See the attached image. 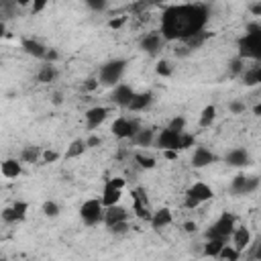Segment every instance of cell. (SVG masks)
I'll list each match as a JSON object with an SVG mask.
<instances>
[{
    "instance_id": "6da1fadb",
    "label": "cell",
    "mask_w": 261,
    "mask_h": 261,
    "mask_svg": "<svg viewBox=\"0 0 261 261\" xmlns=\"http://www.w3.org/2000/svg\"><path fill=\"white\" fill-rule=\"evenodd\" d=\"M208 22V6L202 2L175 4L163 10L161 37L165 41H184L190 35L204 31Z\"/></svg>"
},
{
    "instance_id": "7a4b0ae2",
    "label": "cell",
    "mask_w": 261,
    "mask_h": 261,
    "mask_svg": "<svg viewBox=\"0 0 261 261\" xmlns=\"http://www.w3.org/2000/svg\"><path fill=\"white\" fill-rule=\"evenodd\" d=\"M239 57L241 59H261V31L259 33H245L239 39Z\"/></svg>"
},
{
    "instance_id": "3957f363",
    "label": "cell",
    "mask_w": 261,
    "mask_h": 261,
    "mask_svg": "<svg viewBox=\"0 0 261 261\" xmlns=\"http://www.w3.org/2000/svg\"><path fill=\"white\" fill-rule=\"evenodd\" d=\"M124 67H126L124 59H114V61L104 63L98 73V84L100 86H116L124 73Z\"/></svg>"
},
{
    "instance_id": "277c9868",
    "label": "cell",
    "mask_w": 261,
    "mask_h": 261,
    "mask_svg": "<svg viewBox=\"0 0 261 261\" xmlns=\"http://www.w3.org/2000/svg\"><path fill=\"white\" fill-rule=\"evenodd\" d=\"M232 230H234V216L228 212H222L220 218L206 230V239H220V241L228 243Z\"/></svg>"
},
{
    "instance_id": "5b68a950",
    "label": "cell",
    "mask_w": 261,
    "mask_h": 261,
    "mask_svg": "<svg viewBox=\"0 0 261 261\" xmlns=\"http://www.w3.org/2000/svg\"><path fill=\"white\" fill-rule=\"evenodd\" d=\"M102 214H104V206L98 198H90L80 206V216H82L84 224H88V226L98 224L102 220Z\"/></svg>"
},
{
    "instance_id": "8992f818",
    "label": "cell",
    "mask_w": 261,
    "mask_h": 261,
    "mask_svg": "<svg viewBox=\"0 0 261 261\" xmlns=\"http://www.w3.org/2000/svg\"><path fill=\"white\" fill-rule=\"evenodd\" d=\"M139 128H141V126H139V120L126 118V116H118V118L112 122V126H110L112 135H114L116 139H133Z\"/></svg>"
},
{
    "instance_id": "52a82bcc",
    "label": "cell",
    "mask_w": 261,
    "mask_h": 261,
    "mask_svg": "<svg viewBox=\"0 0 261 261\" xmlns=\"http://www.w3.org/2000/svg\"><path fill=\"white\" fill-rule=\"evenodd\" d=\"M130 196H133V210H135V214L141 218V220H151V210H149V200H147V196H145V192L143 190H133L130 192Z\"/></svg>"
},
{
    "instance_id": "ba28073f",
    "label": "cell",
    "mask_w": 261,
    "mask_h": 261,
    "mask_svg": "<svg viewBox=\"0 0 261 261\" xmlns=\"http://www.w3.org/2000/svg\"><path fill=\"white\" fill-rule=\"evenodd\" d=\"M106 116H108V108H106V106H92V108H88L86 114H84L86 126H88L90 130H94V128H98V126L106 120Z\"/></svg>"
},
{
    "instance_id": "9c48e42d",
    "label": "cell",
    "mask_w": 261,
    "mask_h": 261,
    "mask_svg": "<svg viewBox=\"0 0 261 261\" xmlns=\"http://www.w3.org/2000/svg\"><path fill=\"white\" fill-rule=\"evenodd\" d=\"M259 188V179L257 177H245V175H237L234 179H232V184H230V190L234 192V194H251V192H255Z\"/></svg>"
},
{
    "instance_id": "30bf717a",
    "label": "cell",
    "mask_w": 261,
    "mask_h": 261,
    "mask_svg": "<svg viewBox=\"0 0 261 261\" xmlns=\"http://www.w3.org/2000/svg\"><path fill=\"white\" fill-rule=\"evenodd\" d=\"M155 143H157V147L163 151V149H175V151H179L177 147H179V133H175V130H171V128H163L159 135H157V139H155Z\"/></svg>"
},
{
    "instance_id": "8fae6325",
    "label": "cell",
    "mask_w": 261,
    "mask_h": 261,
    "mask_svg": "<svg viewBox=\"0 0 261 261\" xmlns=\"http://www.w3.org/2000/svg\"><path fill=\"white\" fill-rule=\"evenodd\" d=\"M27 210H29L27 202H14L12 206L2 210V220L4 222H18V220H22L27 216Z\"/></svg>"
},
{
    "instance_id": "7c38bea8",
    "label": "cell",
    "mask_w": 261,
    "mask_h": 261,
    "mask_svg": "<svg viewBox=\"0 0 261 261\" xmlns=\"http://www.w3.org/2000/svg\"><path fill=\"white\" fill-rule=\"evenodd\" d=\"M126 218H128V212H126L122 206H118V204L106 206V208H104V214H102V220H104L106 226H112V224L122 222V220H126Z\"/></svg>"
},
{
    "instance_id": "4fadbf2b",
    "label": "cell",
    "mask_w": 261,
    "mask_h": 261,
    "mask_svg": "<svg viewBox=\"0 0 261 261\" xmlns=\"http://www.w3.org/2000/svg\"><path fill=\"white\" fill-rule=\"evenodd\" d=\"M218 161V157L210 151V149H206V147H196V151H194V155H192V165L194 167H206V165H210V163H216Z\"/></svg>"
},
{
    "instance_id": "5bb4252c",
    "label": "cell",
    "mask_w": 261,
    "mask_h": 261,
    "mask_svg": "<svg viewBox=\"0 0 261 261\" xmlns=\"http://www.w3.org/2000/svg\"><path fill=\"white\" fill-rule=\"evenodd\" d=\"M163 41H165V39L161 37V33H147V35L141 39V49L147 51L149 55H155V53L161 49Z\"/></svg>"
},
{
    "instance_id": "9a60e30c",
    "label": "cell",
    "mask_w": 261,
    "mask_h": 261,
    "mask_svg": "<svg viewBox=\"0 0 261 261\" xmlns=\"http://www.w3.org/2000/svg\"><path fill=\"white\" fill-rule=\"evenodd\" d=\"M133 94H135V90H133L130 86L118 82V84L114 86V90H112V102L118 104V106H128Z\"/></svg>"
},
{
    "instance_id": "2e32d148",
    "label": "cell",
    "mask_w": 261,
    "mask_h": 261,
    "mask_svg": "<svg viewBox=\"0 0 261 261\" xmlns=\"http://www.w3.org/2000/svg\"><path fill=\"white\" fill-rule=\"evenodd\" d=\"M188 196L196 198V200L202 204V202L212 200V198H214V192H212V188H210V186H206L204 181H198V184H194V186L188 190Z\"/></svg>"
},
{
    "instance_id": "e0dca14e",
    "label": "cell",
    "mask_w": 261,
    "mask_h": 261,
    "mask_svg": "<svg viewBox=\"0 0 261 261\" xmlns=\"http://www.w3.org/2000/svg\"><path fill=\"white\" fill-rule=\"evenodd\" d=\"M151 102H153V94H151V92H141V94H137V92H135L126 108H128V110H133V112H141V110H145Z\"/></svg>"
},
{
    "instance_id": "ac0fdd59",
    "label": "cell",
    "mask_w": 261,
    "mask_h": 261,
    "mask_svg": "<svg viewBox=\"0 0 261 261\" xmlns=\"http://www.w3.org/2000/svg\"><path fill=\"white\" fill-rule=\"evenodd\" d=\"M120 198H122V190H120V188H114L110 181H106V186H104V192H102V198H100L102 206L106 208V206L118 204V202H120Z\"/></svg>"
},
{
    "instance_id": "d6986e66",
    "label": "cell",
    "mask_w": 261,
    "mask_h": 261,
    "mask_svg": "<svg viewBox=\"0 0 261 261\" xmlns=\"http://www.w3.org/2000/svg\"><path fill=\"white\" fill-rule=\"evenodd\" d=\"M230 239H232V247L239 249L241 253L251 245V232H249V228H245V226L234 228L232 234H230Z\"/></svg>"
},
{
    "instance_id": "ffe728a7",
    "label": "cell",
    "mask_w": 261,
    "mask_h": 261,
    "mask_svg": "<svg viewBox=\"0 0 261 261\" xmlns=\"http://www.w3.org/2000/svg\"><path fill=\"white\" fill-rule=\"evenodd\" d=\"M20 171H22V165H20V161L18 159H4L2 163H0V173L6 177V179H14V177H18L20 175Z\"/></svg>"
},
{
    "instance_id": "44dd1931",
    "label": "cell",
    "mask_w": 261,
    "mask_h": 261,
    "mask_svg": "<svg viewBox=\"0 0 261 261\" xmlns=\"http://www.w3.org/2000/svg\"><path fill=\"white\" fill-rule=\"evenodd\" d=\"M171 220H173V214H171V210L169 208H159V210H155L153 214H151V226L153 228H163V226H167V224H171Z\"/></svg>"
},
{
    "instance_id": "7402d4cb",
    "label": "cell",
    "mask_w": 261,
    "mask_h": 261,
    "mask_svg": "<svg viewBox=\"0 0 261 261\" xmlns=\"http://www.w3.org/2000/svg\"><path fill=\"white\" fill-rule=\"evenodd\" d=\"M224 161L232 167H245V165H249V153L245 149H232L226 153Z\"/></svg>"
},
{
    "instance_id": "603a6c76",
    "label": "cell",
    "mask_w": 261,
    "mask_h": 261,
    "mask_svg": "<svg viewBox=\"0 0 261 261\" xmlns=\"http://www.w3.org/2000/svg\"><path fill=\"white\" fill-rule=\"evenodd\" d=\"M20 45H22L24 53H29V55H33V57H37V59H43L45 53H47V47H45L43 43L35 41V39H22Z\"/></svg>"
},
{
    "instance_id": "cb8c5ba5",
    "label": "cell",
    "mask_w": 261,
    "mask_h": 261,
    "mask_svg": "<svg viewBox=\"0 0 261 261\" xmlns=\"http://www.w3.org/2000/svg\"><path fill=\"white\" fill-rule=\"evenodd\" d=\"M210 35L212 33H208V31H198V33H194V35H190L188 39H184V43H186V47L192 51V49H200L208 39H210Z\"/></svg>"
},
{
    "instance_id": "d4e9b609",
    "label": "cell",
    "mask_w": 261,
    "mask_h": 261,
    "mask_svg": "<svg viewBox=\"0 0 261 261\" xmlns=\"http://www.w3.org/2000/svg\"><path fill=\"white\" fill-rule=\"evenodd\" d=\"M241 77H243V84L245 86H257L261 82V67L259 65H253L249 69H243Z\"/></svg>"
},
{
    "instance_id": "484cf974",
    "label": "cell",
    "mask_w": 261,
    "mask_h": 261,
    "mask_svg": "<svg viewBox=\"0 0 261 261\" xmlns=\"http://www.w3.org/2000/svg\"><path fill=\"white\" fill-rule=\"evenodd\" d=\"M153 141H155V137H153V130L151 128H139L135 133V137H133V143L139 145V147H149Z\"/></svg>"
},
{
    "instance_id": "4316f807",
    "label": "cell",
    "mask_w": 261,
    "mask_h": 261,
    "mask_svg": "<svg viewBox=\"0 0 261 261\" xmlns=\"http://www.w3.org/2000/svg\"><path fill=\"white\" fill-rule=\"evenodd\" d=\"M222 245H224V241H220V239H208V241L204 243L202 253H204L206 257H218V251L222 249Z\"/></svg>"
},
{
    "instance_id": "83f0119b",
    "label": "cell",
    "mask_w": 261,
    "mask_h": 261,
    "mask_svg": "<svg viewBox=\"0 0 261 261\" xmlns=\"http://www.w3.org/2000/svg\"><path fill=\"white\" fill-rule=\"evenodd\" d=\"M216 259H224V261H239L241 259V251L234 249L232 245H222V249L218 251V257Z\"/></svg>"
},
{
    "instance_id": "f1b7e54d",
    "label": "cell",
    "mask_w": 261,
    "mask_h": 261,
    "mask_svg": "<svg viewBox=\"0 0 261 261\" xmlns=\"http://www.w3.org/2000/svg\"><path fill=\"white\" fill-rule=\"evenodd\" d=\"M55 77H57L55 65H53V63H45V65L41 67V71H39V82H41V84H49V82H53Z\"/></svg>"
},
{
    "instance_id": "f546056e",
    "label": "cell",
    "mask_w": 261,
    "mask_h": 261,
    "mask_svg": "<svg viewBox=\"0 0 261 261\" xmlns=\"http://www.w3.org/2000/svg\"><path fill=\"white\" fill-rule=\"evenodd\" d=\"M214 118H216V106L214 104H208V106H204V110H202V114H200V126H210L212 122H214Z\"/></svg>"
},
{
    "instance_id": "4dcf8cb0",
    "label": "cell",
    "mask_w": 261,
    "mask_h": 261,
    "mask_svg": "<svg viewBox=\"0 0 261 261\" xmlns=\"http://www.w3.org/2000/svg\"><path fill=\"white\" fill-rule=\"evenodd\" d=\"M88 147H86V141H82V139H75L69 147H67V151H65V157L67 159H73V157H80V155H84V151H86Z\"/></svg>"
},
{
    "instance_id": "1f68e13d",
    "label": "cell",
    "mask_w": 261,
    "mask_h": 261,
    "mask_svg": "<svg viewBox=\"0 0 261 261\" xmlns=\"http://www.w3.org/2000/svg\"><path fill=\"white\" fill-rule=\"evenodd\" d=\"M135 161H137L143 169H153V167H155V157L145 155V153H137V155H135Z\"/></svg>"
},
{
    "instance_id": "d6a6232c",
    "label": "cell",
    "mask_w": 261,
    "mask_h": 261,
    "mask_svg": "<svg viewBox=\"0 0 261 261\" xmlns=\"http://www.w3.org/2000/svg\"><path fill=\"white\" fill-rule=\"evenodd\" d=\"M155 71H157L159 75H163V77H167V75H171V71H173V63H171V61H167V59H161V61L157 63V67H155Z\"/></svg>"
},
{
    "instance_id": "836d02e7",
    "label": "cell",
    "mask_w": 261,
    "mask_h": 261,
    "mask_svg": "<svg viewBox=\"0 0 261 261\" xmlns=\"http://www.w3.org/2000/svg\"><path fill=\"white\" fill-rule=\"evenodd\" d=\"M39 155H41L39 147H27V149L22 151V161H27V163H35V161L39 159Z\"/></svg>"
},
{
    "instance_id": "e575fe53",
    "label": "cell",
    "mask_w": 261,
    "mask_h": 261,
    "mask_svg": "<svg viewBox=\"0 0 261 261\" xmlns=\"http://www.w3.org/2000/svg\"><path fill=\"white\" fill-rule=\"evenodd\" d=\"M14 8H16V2H14V0H0V14H4L2 18L12 16Z\"/></svg>"
},
{
    "instance_id": "d590c367",
    "label": "cell",
    "mask_w": 261,
    "mask_h": 261,
    "mask_svg": "<svg viewBox=\"0 0 261 261\" xmlns=\"http://www.w3.org/2000/svg\"><path fill=\"white\" fill-rule=\"evenodd\" d=\"M43 214H45L47 218H55V216L59 214V206H57L53 200H47V202L43 204Z\"/></svg>"
},
{
    "instance_id": "8d00e7d4",
    "label": "cell",
    "mask_w": 261,
    "mask_h": 261,
    "mask_svg": "<svg viewBox=\"0 0 261 261\" xmlns=\"http://www.w3.org/2000/svg\"><path fill=\"white\" fill-rule=\"evenodd\" d=\"M190 147H194V137L192 135H188V133H179V151H184V149H190Z\"/></svg>"
},
{
    "instance_id": "74e56055",
    "label": "cell",
    "mask_w": 261,
    "mask_h": 261,
    "mask_svg": "<svg viewBox=\"0 0 261 261\" xmlns=\"http://www.w3.org/2000/svg\"><path fill=\"white\" fill-rule=\"evenodd\" d=\"M243 69H245V59L234 57V59L230 61V73H232V75H241Z\"/></svg>"
},
{
    "instance_id": "f35d334b",
    "label": "cell",
    "mask_w": 261,
    "mask_h": 261,
    "mask_svg": "<svg viewBox=\"0 0 261 261\" xmlns=\"http://www.w3.org/2000/svg\"><path fill=\"white\" fill-rule=\"evenodd\" d=\"M167 128H171V130H175V133H181V130L186 128V118H184V116H175V118H171V122H169Z\"/></svg>"
},
{
    "instance_id": "ab89813d",
    "label": "cell",
    "mask_w": 261,
    "mask_h": 261,
    "mask_svg": "<svg viewBox=\"0 0 261 261\" xmlns=\"http://www.w3.org/2000/svg\"><path fill=\"white\" fill-rule=\"evenodd\" d=\"M84 2H86L88 8H92L96 12H102L106 8V4H108V0H84Z\"/></svg>"
},
{
    "instance_id": "60d3db41",
    "label": "cell",
    "mask_w": 261,
    "mask_h": 261,
    "mask_svg": "<svg viewBox=\"0 0 261 261\" xmlns=\"http://www.w3.org/2000/svg\"><path fill=\"white\" fill-rule=\"evenodd\" d=\"M47 4H49V0H33L31 2V12L33 14H39V12H43L47 8Z\"/></svg>"
},
{
    "instance_id": "b9f144b4",
    "label": "cell",
    "mask_w": 261,
    "mask_h": 261,
    "mask_svg": "<svg viewBox=\"0 0 261 261\" xmlns=\"http://www.w3.org/2000/svg\"><path fill=\"white\" fill-rule=\"evenodd\" d=\"M41 157H43V161H45V163H55V161L59 159V153H57V151H53V149H47V151H43V153H41Z\"/></svg>"
},
{
    "instance_id": "7bdbcfd3",
    "label": "cell",
    "mask_w": 261,
    "mask_h": 261,
    "mask_svg": "<svg viewBox=\"0 0 261 261\" xmlns=\"http://www.w3.org/2000/svg\"><path fill=\"white\" fill-rule=\"evenodd\" d=\"M114 234H122V232H126V228H128V224H126V220H122V222H116V224H112V226H108Z\"/></svg>"
},
{
    "instance_id": "ee69618b",
    "label": "cell",
    "mask_w": 261,
    "mask_h": 261,
    "mask_svg": "<svg viewBox=\"0 0 261 261\" xmlns=\"http://www.w3.org/2000/svg\"><path fill=\"white\" fill-rule=\"evenodd\" d=\"M124 22H126V16H116V18H112V20L108 22V27H110V29H120Z\"/></svg>"
},
{
    "instance_id": "f6af8a7d",
    "label": "cell",
    "mask_w": 261,
    "mask_h": 261,
    "mask_svg": "<svg viewBox=\"0 0 261 261\" xmlns=\"http://www.w3.org/2000/svg\"><path fill=\"white\" fill-rule=\"evenodd\" d=\"M96 88H98V80H96V77H88V80L84 82V90L92 92V90H96Z\"/></svg>"
},
{
    "instance_id": "bcb514c9",
    "label": "cell",
    "mask_w": 261,
    "mask_h": 261,
    "mask_svg": "<svg viewBox=\"0 0 261 261\" xmlns=\"http://www.w3.org/2000/svg\"><path fill=\"white\" fill-rule=\"evenodd\" d=\"M57 57H59V55H57V51H55V49H47V53H45V57H43V59H45L47 63H53V61H57Z\"/></svg>"
},
{
    "instance_id": "7dc6e473",
    "label": "cell",
    "mask_w": 261,
    "mask_h": 261,
    "mask_svg": "<svg viewBox=\"0 0 261 261\" xmlns=\"http://www.w3.org/2000/svg\"><path fill=\"white\" fill-rule=\"evenodd\" d=\"M230 112H234V114H241V112H245V104L243 102H230Z\"/></svg>"
},
{
    "instance_id": "c3c4849f",
    "label": "cell",
    "mask_w": 261,
    "mask_h": 261,
    "mask_svg": "<svg viewBox=\"0 0 261 261\" xmlns=\"http://www.w3.org/2000/svg\"><path fill=\"white\" fill-rule=\"evenodd\" d=\"M102 141H100V137H96V135H92L88 141H86V147H98Z\"/></svg>"
},
{
    "instance_id": "681fc988",
    "label": "cell",
    "mask_w": 261,
    "mask_h": 261,
    "mask_svg": "<svg viewBox=\"0 0 261 261\" xmlns=\"http://www.w3.org/2000/svg\"><path fill=\"white\" fill-rule=\"evenodd\" d=\"M177 153H179V151H175V149H163V157H165V159H175Z\"/></svg>"
},
{
    "instance_id": "f907efd6",
    "label": "cell",
    "mask_w": 261,
    "mask_h": 261,
    "mask_svg": "<svg viewBox=\"0 0 261 261\" xmlns=\"http://www.w3.org/2000/svg\"><path fill=\"white\" fill-rule=\"evenodd\" d=\"M108 181H110L114 188H120V190H122V188H124V184H126L122 177H112V179H108Z\"/></svg>"
},
{
    "instance_id": "816d5d0a",
    "label": "cell",
    "mask_w": 261,
    "mask_h": 261,
    "mask_svg": "<svg viewBox=\"0 0 261 261\" xmlns=\"http://www.w3.org/2000/svg\"><path fill=\"white\" fill-rule=\"evenodd\" d=\"M261 31V24L259 22H249L247 24V33H259Z\"/></svg>"
},
{
    "instance_id": "f5cc1de1",
    "label": "cell",
    "mask_w": 261,
    "mask_h": 261,
    "mask_svg": "<svg viewBox=\"0 0 261 261\" xmlns=\"http://www.w3.org/2000/svg\"><path fill=\"white\" fill-rule=\"evenodd\" d=\"M251 12H253L255 16H259V14H261V4H259V2H257V4H253V6H251Z\"/></svg>"
},
{
    "instance_id": "db71d44e",
    "label": "cell",
    "mask_w": 261,
    "mask_h": 261,
    "mask_svg": "<svg viewBox=\"0 0 261 261\" xmlns=\"http://www.w3.org/2000/svg\"><path fill=\"white\" fill-rule=\"evenodd\" d=\"M184 228H186L188 232H194V230H196V222H192V220H190V222H186V224H184Z\"/></svg>"
},
{
    "instance_id": "11a10c76",
    "label": "cell",
    "mask_w": 261,
    "mask_h": 261,
    "mask_svg": "<svg viewBox=\"0 0 261 261\" xmlns=\"http://www.w3.org/2000/svg\"><path fill=\"white\" fill-rule=\"evenodd\" d=\"M14 2H16V6H22L24 8V6H31L33 0H14Z\"/></svg>"
},
{
    "instance_id": "9f6ffc18",
    "label": "cell",
    "mask_w": 261,
    "mask_h": 261,
    "mask_svg": "<svg viewBox=\"0 0 261 261\" xmlns=\"http://www.w3.org/2000/svg\"><path fill=\"white\" fill-rule=\"evenodd\" d=\"M4 35H6V24H4L2 20H0V39H2Z\"/></svg>"
},
{
    "instance_id": "6f0895ef",
    "label": "cell",
    "mask_w": 261,
    "mask_h": 261,
    "mask_svg": "<svg viewBox=\"0 0 261 261\" xmlns=\"http://www.w3.org/2000/svg\"><path fill=\"white\" fill-rule=\"evenodd\" d=\"M253 112H255V116H259L261 114V104H255L253 106Z\"/></svg>"
},
{
    "instance_id": "680465c9",
    "label": "cell",
    "mask_w": 261,
    "mask_h": 261,
    "mask_svg": "<svg viewBox=\"0 0 261 261\" xmlns=\"http://www.w3.org/2000/svg\"><path fill=\"white\" fill-rule=\"evenodd\" d=\"M53 102H55V104H59V102H61V96H59V94H55V98H53Z\"/></svg>"
}]
</instances>
